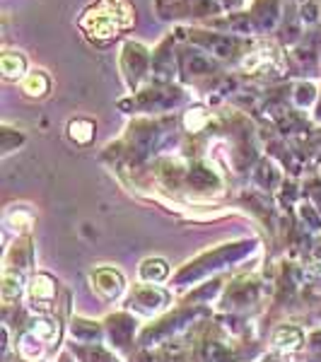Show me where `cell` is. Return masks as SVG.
<instances>
[{
	"instance_id": "4",
	"label": "cell",
	"mask_w": 321,
	"mask_h": 362,
	"mask_svg": "<svg viewBox=\"0 0 321 362\" xmlns=\"http://www.w3.org/2000/svg\"><path fill=\"white\" fill-rule=\"evenodd\" d=\"M300 341H302V336L297 329H280L276 334V346L280 348H297Z\"/></svg>"
},
{
	"instance_id": "2",
	"label": "cell",
	"mask_w": 321,
	"mask_h": 362,
	"mask_svg": "<svg viewBox=\"0 0 321 362\" xmlns=\"http://www.w3.org/2000/svg\"><path fill=\"white\" fill-rule=\"evenodd\" d=\"M56 295L54 288V280L46 278V276H37L32 280V297L34 300H51Z\"/></svg>"
},
{
	"instance_id": "5",
	"label": "cell",
	"mask_w": 321,
	"mask_h": 362,
	"mask_svg": "<svg viewBox=\"0 0 321 362\" xmlns=\"http://www.w3.org/2000/svg\"><path fill=\"white\" fill-rule=\"evenodd\" d=\"M143 278H148V280H153V278H157V280H162L167 276V264L165 261H145V266H143Z\"/></svg>"
},
{
	"instance_id": "6",
	"label": "cell",
	"mask_w": 321,
	"mask_h": 362,
	"mask_svg": "<svg viewBox=\"0 0 321 362\" xmlns=\"http://www.w3.org/2000/svg\"><path fill=\"white\" fill-rule=\"evenodd\" d=\"M17 295H20V278L5 276V280H3V300L5 302H13Z\"/></svg>"
},
{
	"instance_id": "3",
	"label": "cell",
	"mask_w": 321,
	"mask_h": 362,
	"mask_svg": "<svg viewBox=\"0 0 321 362\" xmlns=\"http://www.w3.org/2000/svg\"><path fill=\"white\" fill-rule=\"evenodd\" d=\"M46 87H49V80H46L42 73H32V75H27V78H25V92H27V95L39 97V95H44V92H46Z\"/></svg>"
},
{
	"instance_id": "1",
	"label": "cell",
	"mask_w": 321,
	"mask_h": 362,
	"mask_svg": "<svg viewBox=\"0 0 321 362\" xmlns=\"http://www.w3.org/2000/svg\"><path fill=\"white\" fill-rule=\"evenodd\" d=\"M0 68H3L5 78H20L22 70H25V61H22V56L8 51V54H3V58H0Z\"/></svg>"
},
{
	"instance_id": "8",
	"label": "cell",
	"mask_w": 321,
	"mask_h": 362,
	"mask_svg": "<svg viewBox=\"0 0 321 362\" xmlns=\"http://www.w3.org/2000/svg\"><path fill=\"white\" fill-rule=\"evenodd\" d=\"M70 136L80 143H87L92 138V126L90 124H70Z\"/></svg>"
},
{
	"instance_id": "7",
	"label": "cell",
	"mask_w": 321,
	"mask_h": 362,
	"mask_svg": "<svg viewBox=\"0 0 321 362\" xmlns=\"http://www.w3.org/2000/svg\"><path fill=\"white\" fill-rule=\"evenodd\" d=\"M34 334H37L39 338H46V341H51V338H56V324L54 321H46V319H42V321H37L34 324Z\"/></svg>"
}]
</instances>
